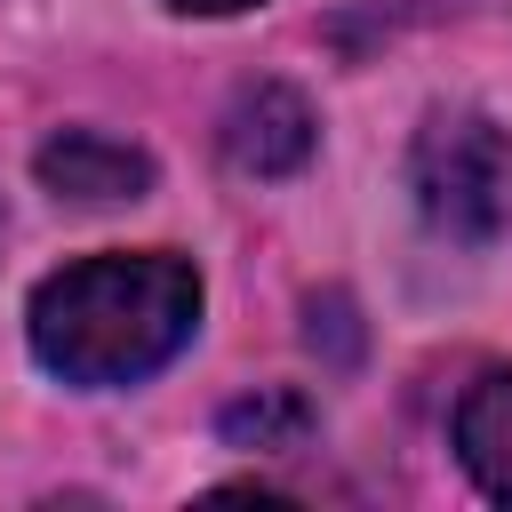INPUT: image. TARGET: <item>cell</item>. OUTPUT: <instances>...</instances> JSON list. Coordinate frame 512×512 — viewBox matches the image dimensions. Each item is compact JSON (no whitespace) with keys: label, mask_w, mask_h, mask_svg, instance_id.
Returning a JSON list of instances; mask_svg holds the SVG:
<instances>
[{"label":"cell","mask_w":512,"mask_h":512,"mask_svg":"<svg viewBox=\"0 0 512 512\" xmlns=\"http://www.w3.org/2000/svg\"><path fill=\"white\" fill-rule=\"evenodd\" d=\"M176 8H192V16H232V8H256V0H176Z\"/></svg>","instance_id":"52a82bcc"},{"label":"cell","mask_w":512,"mask_h":512,"mask_svg":"<svg viewBox=\"0 0 512 512\" xmlns=\"http://www.w3.org/2000/svg\"><path fill=\"white\" fill-rule=\"evenodd\" d=\"M200 328V272L168 248H120V256H80L32 288V352L48 376L80 392L136 384L168 368Z\"/></svg>","instance_id":"6da1fadb"},{"label":"cell","mask_w":512,"mask_h":512,"mask_svg":"<svg viewBox=\"0 0 512 512\" xmlns=\"http://www.w3.org/2000/svg\"><path fill=\"white\" fill-rule=\"evenodd\" d=\"M224 440L232 448H304L312 440V408L296 392H256L224 408Z\"/></svg>","instance_id":"8992f818"},{"label":"cell","mask_w":512,"mask_h":512,"mask_svg":"<svg viewBox=\"0 0 512 512\" xmlns=\"http://www.w3.org/2000/svg\"><path fill=\"white\" fill-rule=\"evenodd\" d=\"M312 104L288 88V80H256V88H240L232 96V112H224V160L240 168V176H296L304 160H312Z\"/></svg>","instance_id":"3957f363"},{"label":"cell","mask_w":512,"mask_h":512,"mask_svg":"<svg viewBox=\"0 0 512 512\" xmlns=\"http://www.w3.org/2000/svg\"><path fill=\"white\" fill-rule=\"evenodd\" d=\"M416 200L448 240L512 232V136L488 112H432L416 136Z\"/></svg>","instance_id":"7a4b0ae2"},{"label":"cell","mask_w":512,"mask_h":512,"mask_svg":"<svg viewBox=\"0 0 512 512\" xmlns=\"http://www.w3.org/2000/svg\"><path fill=\"white\" fill-rule=\"evenodd\" d=\"M32 168H40V184H48L56 200H80V208H112V200H144V192H152V160H144L136 144L104 136V128H64V136H48V144L32 152Z\"/></svg>","instance_id":"277c9868"},{"label":"cell","mask_w":512,"mask_h":512,"mask_svg":"<svg viewBox=\"0 0 512 512\" xmlns=\"http://www.w3.org/2000/svg\"><path fill=\"white\" fill-rule=\"evenodd\" d=\"M456 456L496 504H512V368H488L456 400Z\"/></svg>","instance_id":"5b68a950"}]
</instances>
